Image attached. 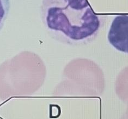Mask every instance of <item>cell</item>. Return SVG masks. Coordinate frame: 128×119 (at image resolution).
<instances>
[{
    "mask_svg": "<svg viewBox=\"0 0 128 119\" xmlns=\"http://www.w3.org/2000/svg\"><path fill=\"white\" fill-rule=\"evenodd\" d=\"M41 17L52 37L74 43L95 37L104 22L88 0H42Z\"/></svg>",
    "mask_w": 128,
    "mask_h": 119,
    "instance_id": "cell-1",
    "label": "cell"
},
{
    "mask_svg": "<svg viewBox=\"0 0 128 119\" xmlns=\"http://www.w3.org/2000/svg\"><path fill=\"white\" fill-rule=\"evenodd\" d=\"M32 55V53L24 52L0 66V85L1 87L4 85L6 90L9 87L10 92L8 97L13 90L12 96H14L16 90L26 88V84L34 72V67L30 62Z\"/></svg>",
    "mask_w": 128,
    "mask_h": 119,
    "instance_id": "cell-2",
    "label": "cell"
},
{
    "mask_svg": "<svg viewBox=\"0 0 128 119\" xmlns=\"http://www.w3.org/2000/svg\"><path fill=\"white\" fill-rule=\"evenodd\" d=\"M110 43L116 50L128 53V14H120L113 20L108 33Z\"/></svg>",
    "mask_w": 128,
    "mask_h": 119,
    "instance_id": "cell-3",
    "label": "cell"
},
{
    "mask_svg": "<svg viewBox=\"0 0 128 119\" xmlns=\"http://www.w3.org/2000/svg\"><path fill=\"white\" fill-rule=\"evenodd\" d=\"M10 7V0H0V30L7 19Z\"/></svg>",
    "mask_w": 128,
    "mask_h": 119,
    "instance_id": "cell-4",
    "label": "cell"
}]
</instances>
